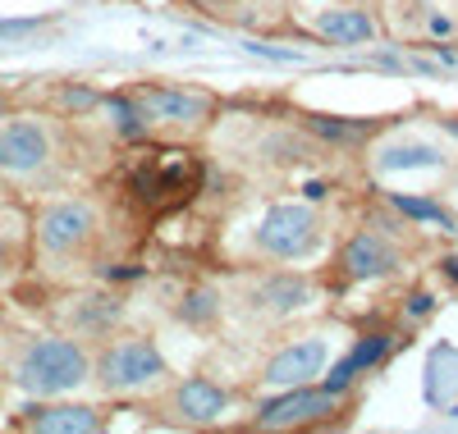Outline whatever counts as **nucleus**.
Segmentation results:
<instances>
[{
	"label": "nucleus",
	"mask_w": 458,
	"mask_h": 434,
	"mask_svg": "<svg viewBox=\"0 0 458 434\" xmlns=\"http://www.w3.org/2000/svg\"><path fill=\"white\" fill-rule=\"evenodd\" d=\"M317 32L330 37L335 46H362L376 37V23L362 10H321L317 14Z\"/></svg>",
	"instance_id": "4468645a"
},
{
	"label": "nucleus",
	"mask_w": 458,
	"mask_h": 434,
	"mask_svg": "<svg viewBox=\"0 0 458 434\" xmlns=\"http://www.w3.org/2000/svg\"><path fill=\"white\" fill-rule=\"evenodd\" d=\"M339 403V393L330 388H308V384H293L284 398H271L266 407H257V425L266 430H284V425H312L326 421Z\"/></svg>",
	"instance_id": "423d86ee"
},
{
	"label": "nucleus",
	"mask_w": 458,
	"mask_h": 434,
	"mask_svg": "<svg viewBox=\"0 0 458 434\" xmlns=\"http://www.w3.org/2000/svg\"><path fill=\"white\" fill-rule=\"evenodd\" d=\"M445 165V155L427 142H403V146H386L376 155V170L380 174H394V170H436Z\"/></svg>",
	"instance_id": "2eb2a0df"
},
{
	"label": "nucleus",
	"mask_w": 458,
	"mask_h": 434,
	"mask_svg": "<svg viewBox=\"0 0 458 434\" xmlns=\"http://www.w3.org/2000/svg\"><path fill=\"white\" fill-rule=\"evenodd\" d=\"M225 407H229V393H225L220 384H211L207 375H193V380H183V384L174 388V412H179L183 421H193V425L220 421Z\"/></svg>",
	"instance_id": "1a4fd4ad"
},
{
	"label": "nucleus",
	"mask_w": 458,
	"mask_h": 434,
	"mask_svg": "<svg viewBox=\"0 0 458 434\" xmlns=\"http://www.w3.org/2000/svg\"><path fill=\"white\" fill-rule=\"evenodd\" d=\"M445 274H449V280L458 284V256H454V261H445Z\"/></svg>",
	"instance_id": "bb28decb"
},
{
	"label": "nucleus",
	"mask_w": 458,
	"mask_h": 434,
	"mask_svg": "<svg viewBox=\"0 0 458 434\" xmlns=\"http://www.w3.org/2000/svg\"><path fill=\"white\" fill-rule=\"evenodd\" d=\"M207 5H216V0H207Z\"/></svg>",
	"instance_id": "c756f323"
},
{
	"label": "nucleus",
	"mask_w": 458,
	"mask_h": 434,
	"mask_svg": "<svg viewBox=\"0 0 458 434\" xmlns=\"http://www.w3.org/2000/svg\"><path fill=\"white\" fill-rule=\"evenodd\" d=\"M321 371H326V343L302 338V343H289L284 352H276L261 380L276 384V388H293V384H312Z\"/></svg>",
	"instance_id": "6e6552de"
},
{
	"label": "nucleus",
	"mask_w": 458,
	"mask_h": 434,
	"mask_svg": "<svg viewBox=\"0 0 458 434\" xmlns=\"http://www.w3.org/2000/svg\"><path fill=\"white\" fill-rule=\"evenodd\" d=\"M399 265V252L380 238V233H358V238L344 247V270L349 280H380Z\"/></svg>",
	"instance_id": "9b49d317"
},
{
	"label": "nucleus",
	"mask_w": 458,
	"mask_h": 434,
	"mask_svg": "<svg viewBox=\"0 0 458 434\" xmlns=\"http://www.w3.org/2000/svg\"><path fill=\"white\" fill-rule=\"evenodd\" d=\"M326 196V183H308V202H321Z\"/></svg>",
	"instance_id": "a878e982"
},
{
	"label": "nucleus",
	"mask_w": 458,
	"mask_h": 434,
	"mask_svg": "<svg viewBox=\"0 0 458 434\" xmlns=\"http://www.w3.org/2000/svg\"><path fill=\"white\" fill-rule=\"evenodd\" d=\"M183 315H188V321H207V315H211V297H207V293H198L193 302L183 306Z\"/></svg>",
	"instance_id": "5701e85b"
},
{
	"label": "nucleus",
	"mask_w": 458,
	"mask_h": 434,
	"mask_svg": "<svg viewBox=\"0 0 458 434\" xmlns=\"http://www.w3.org/2000/svg\"><path fill=\"white\" fill-rule=\"evenodd\" d=\"M97 375H101V388H110V393H138V388L161 384L170 371H165L161 347L151 338H120L101 352Z\"/></svg>",
	"instance_id": "f03ea898"
},
{
	"label": "nucleus",
	"mask_w": 458,
	"mask_h": 434,
	"mask_svg": "<svg viewBox=\"0 0 458 434\" xmlns=\"http://www.w3.org/2000/svg\"><path fill=\"white\" fill-rule=\"evenodd\" d=\"M0 114H5V96H0Z\"/></svg>",
	"instance_id": "c85d7f7f"
},
{
	"label": "nucleus",
	"mask_w": 458,
	"mask_h": 434,
	"mask_svg": "<svg viewBox=\"0 0 458 434\" xmlns=\"http://www.w3.org/2000/svg\"><path fill=\"white\" fill-rule=\"evenodd\" d=\"M308 297H312V288L293 280V274H276V280H266L257 288V306H266V311H298V306H308Z\"/></svg>",
	"instance_id": "dca6fc26"
},
{
	"label": "nucleus",
	"mask_w": 458,
	"mask_h": 434,
	"mask_svg": "<svg viewBox=\"0 0 458 434\" xmlns=\"http://www.w3.org/2000/svg\"><path fill=\"white\" fill-rule=\"evenodd\" d=\"M23 425L37 430V434H92L101 421H97L92 407H69V403H60V407H32V412L23 416Z\"/></svg>",
	"instance_id": "f8f14e48"
},
{
	"label": "nucleus",
	"mask_w": 458,
	"mask_h": 434,
	"mask_svg": "<svg viewBox=\"0 0 458 434\" xmlns=\"http://www.w3.org/2000/svg\"><path fill=\"white\" fill-rule=\"evenodd\" d=\"M0 265H5V238H0Z\"/></svg>",
	"instance_id": "cd10ccee"
},
{
	"label": "nucleus",
	"mask_w": 458,
	"mask_h": 434,
	"mask_svg": "<svg viewBox=\"0 0 458 434\" xmlns=\"http://www.w3.org/2000/svg\"><path fill=\"white\" fill-rule=\"evenodd\" d=\"M88 380V352L73 338H37L19 352L14 362V384L32 398H55Z\"/></svg>",
	"instance_id": "f257e3e1"
},
{
	"label": "nucleus",
	"mask_w": 458,
	"mask_h": 434,
	"mask_svg": "<svg viewBox=\"0 0 458 434\" xmlns=\"http://www.w3.org/2000/svg\"><path fill=\"white\" fill-rule=\"evenodd\" d=\"M386 352H390V334H371V338H362V343L349 352V357L330 366V375H326V388H330V393H344V388H349V384H353L362 371H371L380 357H386Z\"/></svg>",
	"instance_id": "ddd939ff"
},
{
	"label": "nucleus",
	"mask_w": 458,
	"mask_h": 434,
	"mask_svg": "<svg viewBox=\"0 0 458 434\" xmlns=\"http://www.w3.org/2000/svg\"><path fill=\"white\" fill-rule=\"evenodd\" d=\"M321 243V220L312 206H298V202H280L261 215L257 224V247L266 256H280V261H298L308 256Z\"/></svg>",
	"instance_id": "7ed1b4c3"
},
{
	"label": "nucleus",
	"mask_w": 458,
	"mask_h": 434,
	"mask_svg": "<svg viewBox=\"0 0 458 434\" xmlns=\"http://www.w3.org/2000/svg\"><path fill=\"white\" fill-rule=\"evenodd\" d=\"M51 161V133L37 120L0 124V174H37Z\"/></svg>",
	"instance_id": "20e7f679"
},
{
	"label": "nucleus",
	"mask_w": 458,
	"mask_h": 434,
	"mask_svg": "<svg viewBox=\"0 0 458 434\" xmlns=\"http://www.w3.org/2000/svg\"><path fill=\"white\" fill-rule=\"evenodd\" d=\"M60 105H64V110H92V105H97V92H92V88H64V92H60Z\"/></svg>",
	"instance_id": "aec40b11"
},
{
	"label": "nucleus",
	"mask_w": 458,
	"mask_h": 434,
	"mask_svg": "<svg viewBox=\"0 0 458 434\" xmlns=\"http://www.w3.org/2000/svg\"><path fill=\"white\" fill-rule=\"evenodd\" d=\"M138 101L151 120H161V124H198L207 114V96L179 92V88H142Z\"/></svg>",
	"instance_id": "9d476101"
},
{
	"label": "nucleus",
	"mask_w": 458,
	"mask_h": 434,
	"mask_svg": "<svg viewBox=\"0 0 458 434\" xmlns=\"http://www.w3.org/2000/svg\"><path fill=\"white\" fill-rule=\"evenodd\" d=\"M394 211L399 215H412V220H422V224H440V229H454V220L440 211V206H431V202H422V196H394Z\"/></svg>",
	"instance_id": "6ab92c4d"
},
{
	"label": "nucleus",
	"mask_w": 458,
	"mask_h": 434,
	"mask_svg": "<svg viewBox=\"0 0 458 434\" xmlns=\"http://www.w3.org/2000/svg\"><path fill=\"white\" fill-rule=\"evenodd\" d=\"M47 19H5L0 23V37H28V32H37Z\"/></svg>",
	"instance_id": "412c9836"
},
{
	"label": "nucleus",
	"mask_w": 458,
	"mask_h": 434,
	"mask_svg": "<svg viewBox=\"0 0 458 434\" xmlns=\"http://www.w3.org/2000/svg\"><path fill=\"white\" fill-rule=\"evenodd\" d=\"M248 51L261 55V60H276V64H293V60H298L293 51H276V46H261V42H248Z\"/></svg>",
	"instance_id": "4be33fe9"
},
{
	"label": "nucleus",
	"mask_w": 458,
	"mask_h": 434,
	"mask_svg": "<svg viewBox=\"0 0 458 434\" xmlns=\"http://www.w3.org/2000/svg\"><path fill=\"white\" fill-rule=\"evenodd\" d=\"M308 129H312V133H321L326 142H358V138H367V133H371V124H344V120H330V114H312Z\"/></svg>",
	"instance_id": "a211bd4d"
},
{
	"label": "nucleus",
	"mask_w": 458,
	"mask_h": 434,
	"mask_svg": "<svg viewBox=\"0 0 458 434\" xmlns=\"http://www.w3.org/2000/svg\"><path fill=\"white\" fill-rule=\"evenodd\" d=\"M92 229H97V215L88 202H55L37 220V243H42V252L60 256V252L83 247L92 238Z\"/></svg>",
	"instance_id": "39448f33"
},
{
	"label": "nucleus",
	"mask_w": 458,
	"mask_h": 434,
	"mask_svg": "<svg viewBox=\"0 0 458 434\" xmlns=\"http://www.w3.org/2000/svg\"><path fill=\"white\" fill-rule=\"evenodd\" d=\"M449 28H454V23H449V19H445V14H436V19H431V32H436V37H445V32H449Z\"/></svg>",
	"instance_id": "393cba45"
},
{
	"label": "nucleus",
	"mask_w": 458,
	"mask_h": 434,
	"mask_svg": "<svg viewBox=\"0 0 458 434\" xmlns=\"http://www.w3.org/2000/svg\"><path fill=\"white\" fill-rule=\"evenodd\" d=\"M106 114H110V124L120 129L124 138H142L147 124H151V114L142 110V101H129V96H110L106 101Z\"/></svg>",
	"instance_id": "f3484780"
},
{
	"label": "nucleus",
	"mask_w": 458,
	"mask_h": 434,
	"mask_svg": "<svg viewBox=\"0 0 458 434\" xmlns=\"http://www.w3.org/2000/svg\"><path fill=\"white\" fill-rule=\"evenodd\" d=\"M431 306H436V297H431V293H417V297H412V306H408V311H412V315H427V311H431Z\"/></svg>",
	"instance_id": "b1692460"
},
{
	"label": "nucleus",
	"mask_w": 458,
	"mask_h": 434,
	"mask_svg": "<svg viewBox=\"0 0 458 434\" xmlns=\"http://www.w3.org/2000/svg\"><path fill=\"white\" fill-rule=\"evenodd\" d=\"M198 183V165L183 151H161L142 174H138V196L142 202H165V196H188Z\"/></svg>",
	"instance_id": "0eeeda50"
}]
</instances>
